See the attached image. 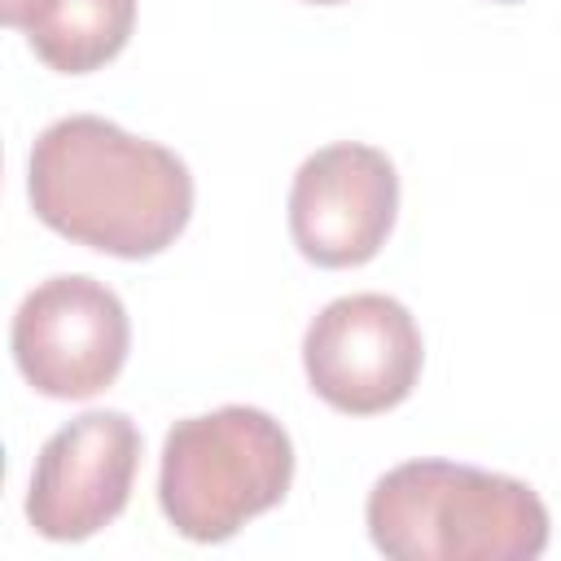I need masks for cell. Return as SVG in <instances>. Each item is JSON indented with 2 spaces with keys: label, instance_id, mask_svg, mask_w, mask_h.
I'll return each mask as SVG.
<instances>
[{
  "label": "cell",
  "instance_id": "4",
  "mask_svg": "<svg viewBox=\"0 0 561 561\" xmlns=\"http://www.w3.org/2000/svg\"><path fill=\"white\" fill-rule=\"evenodd\" d=\"M9 346L35 394L92 399L127 364V307L96 276H48L18 302Z\"/></svg>",
  "mask_w": 561,
  "mask_h": 561
},
{
  "label": "cell",
  "instance_id": "9",
  "mask_svg": "<svg viewBox=\"0 0 561 561\" xmlns=\"http://www.w3.org/2000/svg\"><path fill=\"white\" fill-rule=\"evenodd\" d=\"M307 4H342V0H307Z\"/></svg>",
  "mask_w": 561,
  "mask_h": 561
},
{
  "label": "cell",
  "instance_id": "5",
  "mask_svg": "<svg viewBox=\"0 0 561 561\" xmlns=\"http://www.w3.org/2000/svg\"><path fill=\"white\" fill-rule=\"evenodd\" d=\"M421 364V329L390 294L333 298L302 333V368L311 390L346 416L399 408L416 390Z\"/></svg>",
  "mask_w": 561,
  "mask_h": 561
},
{
  "label": "cell",
  "instance_id": "2",
  "mask_svg": "<svg viewBox=\"0 0 561 561\" xmlns=\"http://www.w3.org/2000/svg\"><path fill=\"white\" fill-rule=\"evenodd\" d=\"M368 539L394 561H535L548 548V508L522 478L403 460L364 504Z\"/></svg>",
  "mask_w": 561,
  "mask_h": 561
},
{
  "label": "cell",
  "instance_id": "1",
  "mask_svg": "<svg viewBox=\"0 0 561 561\" xmlns=\"http://www.w3.org/2000/svg\"><path fill=\"white\" fill-rule=\"evenodd\" d=\"M26 197L44 228L114 259H153L188 228L193 175L180 153L101 114L48 123L26 158Z\"/></svg>",
  "mask_w": 561,
  "mask_h": 561
},
{
  "label": "cell",
  "instance_id": "8",
  "mask_svg": "<svg viewBox=\"0 0 561 561\" xmlns=\"http://www.w3.org/2000/svg\"><path fill=\"white\" fill-rule=\"evenodd\" d=\"M57 75H92L114 61L136 26V0H18L0 13Z\"/></svg>",
  "mask_w": 561,
  "mask_h": 561
},
{
  "label": "cell",
  "instance_id": "10",
  "mask_svg": "<svg viewBox=\"0 0 561 561\" xmlns=\"http://www.w3.org/2000/svg\"><path fill=\"white\" fill-rule=\"evenodd\" d=\"M495 4H517V0H495Z\"/></svg>",
  "mask_w": 561,
  "mask_h": 561
},
{
  "label": "cell",
  "instance_id": "6",
  "mask_svg": "<svg viewBox=\"0 0 561 561\" xmlns=\"http://www.w3.org/2000/svg\"><path fill=\"white\" fill-rule=\"evenodd\" d=\"M140 430L127 412L96 408L66 421L35 456L26 522L53 543H79L105 530L131 495Z\"/></svg>",
  "mask_w": 561,
  "mask_h": 561
},
{
  "label": "cell",
  "instance_id": "3",
  "mask_svg": "<svg viewBox=\"0 0 561 561\" xmlns=\"http://www.w3.org/2000/svg\"><path fill=\"white\" fill-rule=\"evenodd\" d=\"M294 482V443L285 425L245 403L184 416L167 430L158 504L175 535L224 543L259 513L276 508Z\"/></svg>",
  "mask_w": 561,
  "mask_h": 561
},
{
  "label": "cell",
  "instance_id": "7",
  "mask_svg": "<svg viewBox=\"0 0 561 561\" xmlns=\"http://www.w3.org/2000/svg\"><path fill=\"white\" fill-rule=\"evenodd\" d=\"M399 215L394 162L359 140L302 158L289 184V237L316 267H359L381 254Z\"/></svg>",
  "mask_w": 561,
  "mask_h": 561
}]
</instances>
